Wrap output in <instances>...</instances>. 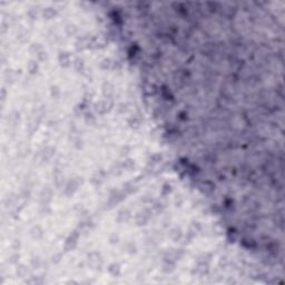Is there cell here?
Instances as JSON below:
<instances>
[{"instance_id": "cell-10", "label": "cell", "mask_w": 285, "mask_h": 285, "mask_svg": "<svg viewBox=\"0 0 285 285\" xmlns=\"http://www.w3.org/2000/svg\"><path fill=\"white\" fill-rule=\"evenodd\" d=\"M134 166H135V163H134L133 159H127V161H125L124 164H123V167H124L125 169H127V171H130Z\"/></svg>"}, {"instance_id": "cell-1", "label": "cell", "mask_w": 285, "mask_h": 285, "mask_svg": "<svg viewBox=\"0 0 285 285\" xmlns=\"http://www.w3.org/2000/svg\"><path fill=\"white\" fill-rule=\"evenodd\" d=\"M88 264H89V266L92 267V268H94V270L100 268V266H102V257H100V255L97 254V253H92L90 255H88Z\"/></svg>"}, {"instance_id": "cell-14", "label": "cell", "mask_w": 285, "mask_h": 285, "mask_svg": "<svg viewBox=\"0 0 285 285\" xmlns=\"http://www.w3.org/2000/svg\"><path fill=\"white\" fill-rule=\"evenodd\" d=\"M37 69H38V66H37L36 61H30V64H29V71L30 73L31 74L36 73Z\"/></svg>"}, {"instance_id": "cell-7", "label": "cell", "mask_w": 285, "mask_h": 285, "mask_svg": "<svg viewBox=\"0 0 285 285\" xmlns=\"http://www.w3.org/2000/svg\"><path fill=\"white\" fill-rule=\"evenodd\" d=\"M104 178H105V172L100 171V172H98L96 175H94V177H92V183L100 184L102 180H104Z\"/></svg>"}, {"instance_id": "cell-12", "label": "cell", "mask_w": 285, "mask_h": 285, "mask_svg": "<svg viewBox=\"0 0 285 285\" xmlns=\"http://www.w3.org/2000/svg\"><path fill=\"white\" fill-rule=\"evenodd\" d=\"M54 154H55V149H54V148H46V149L42 152L44 158H45V156H46V159H47V158H50Z\"/></svg>"}, {"instance_id": "cell-13", "label": "cell", "mask_w": 285, "mask_h": 285, "mask_svg": "<svg viewBox=\"0 0 285 285\" xmlns=\"http://www.w3.org/2000/svg\"><path fill=\"white\" fill-rule=\"evenodd\" d=\"M96 110L97 111H100V113H105L107 110V104H105V102H99V104H97L96 105Z\"/></svg>"}, {"instance_id": "cell-4", "label": "cell", "mask_w": 285, "mask_h": 285, "mask_svg": "<svg viewBox=\"0 0 285 285\" xmlns=\"http://www.w3.org/2000/svg\"><path fill=\"white\" fill-rule=\"evenodd\" d=\"M77 187H78V183H77L75 179H73V180H70L69 183L66 185V194L67 195H73L74 193H75V190L77 189Z\"/></svg>"}, {"instance_id": "cell-6", "label": "cell", "mask_w": 285, "mask_h": 285, "mask_svg": "<svg viewBox=\"0 0 285 285\" xmlns=\"http://www.w3.org/2000/svg\"><path fill=\"white\" fill-rule=\"evenodd\" d=\"M59 61H60V64H61L62 66H68L70 62V59H69V55L67 54V52H61L60 54V56H59Z\"/></svg>"}, {"instance_id": "cell-15", "label": "cell", "mask_w": 285, "mask_h": 285, "mask_svg": "<svg viewBox=\"0 0 285 285\" xmlns=\"http://www.w3.org/2000/svg\"><path fill=\"white\" fill-rule=\"evenodd\" d=\"M17 273H18V275H20V277H23V275H25V273H26L25 266L18 267V270H17Z\"/></svg>"}, {"instance_id": "cell-8", "label": "cell", "mask_w": 285, "mask_h": 285, "mask_svg": "<svg viewBox=\"0 0 285 285\" xmlns=\"http://www.w3.org/2000/svg\"><path fill=\"white\" fill-rule=\"evenodd\" d=\"M129 217H130V214L128 211H121L118 214V221H121V222H126L129 219Z\"/></svg>"}, {"instance_id": "cell-11", "label": "cell", "mask_w": 285, "mask_h": 285, "mask_svg": "<svg viewBox=\"0 0 285 285\" xmlns=\"http://www.w3.org/2000/svg\"><path fill=\"white\" fill-rule=\"evenodd\" d=\"M38 234L42 236V230H41L40 227H38V226H37V227H33V230H31V235H33V237L39 238L40 236H38Z\"/></svg>"}, {"instance_id": "cell-3", "label": "cell", "mask_w": 285, "mask_h": 285, "mask_svg": "<svg viewBox=\"0 0 285 285\" xmlns=\"http://www.w3.org/2000/svg\"><path fill=\"white\" fill-rule=\"evenodd\" d=\"M149 217H150L149 214H147L146 211L139 212L138 214H137V216H136V223L138 224V225H144V224H146L147 222H148Z\"/></svg>"}, {"instance_id": "cell-5", "label": "cell", "mask_w": 285, "mask_h": 285, "mask_svg": "<svg viewBox=\"0 0 285 285\" xmlns=\"http://www.w3.org/2000/svg\"><path fill=\"white\" fill-rule=\"evenodd\" d=\"M108 271H109V273L113 275L114 277H116V276H118V275L121 274V265L117 263L110 264Z\"/></svg>"}, {"instance_id": "cell-2", "label": "cell", "mask_w": 285, "mask_h": 285, "mask_svg": "<svg viewBox=\"0 0 285 285\" xmlns=\"http://www.w3.org/2000/svg\"><path fill=\"white\" fill-rule=\"evenodd\" d=\"M77 241H78V233H73L69 237L67 238L66 243H65V249L66 251H70V249H75V246L77 245Z\"/></svg>"}, {"instance_id": "cell-9", "label": "cell", "mask_w": 285, "mask_h": 285, "mask_svg": "<svg viewBox=\"0 0 285 285\" xmlns=\"http://www.w3.org/2000/svg\"><path fill=\"white\" fill-rule=\"evenodd\" d=\"M171 237L175 242L178 241L179 238L182 237V232H180V230H179V228H174V230H172V233H171Z\"/></svg>"}]
</instances>
